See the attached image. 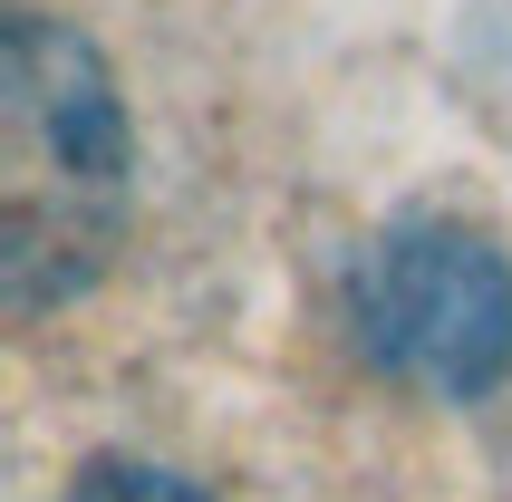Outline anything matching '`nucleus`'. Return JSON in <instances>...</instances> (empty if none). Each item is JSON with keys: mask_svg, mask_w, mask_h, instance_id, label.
Instances as JSON below:
<instances>
[{"mask_svg": "<svg viewBox=\"0 0 512 502\" xmlns=\"http://www.w3.org/2000/svg\"><path fill=\"white\" fill-rule=\"evenodd\" d=\"M68 502H203V493L184 474H165V464H87L68 483Z\"/></svg>", "mask_w": 512, "mask_h": 502, "instance_id": "7ed1b4c3", "label": "nucleus"}, {"mask_svg": "<svg viewBox=\"0 0 512 502\" xmlns=\"http://www.w3.org/2000/svg\"><path fill=\"white\" fill-rule=\"evenodd\" d=\"M348 319L387 377L464 406L512 367V261L493 251V232L397 223L348 280Z\"/></svg>", "mask_w": 512, "mask_h": 502, "instance_id": "f03ea898", "label": "nucleus"}, {"mask_svg": "<svg viewBox=\"0 0 512 502\" xmlns=\"http://www.w3.org/2000/svg\"><path fill=\"white\" fill-rule=\"evenodd\" d=\"M126 232V97L97 39L10 10L0 39V309L49 319Z\"/></svg>", "mask_w": 512, "mask_h": 502, "instance_id": "f257e3e1", "label": "nucleus"}]
</instances>
